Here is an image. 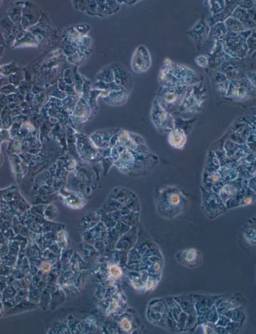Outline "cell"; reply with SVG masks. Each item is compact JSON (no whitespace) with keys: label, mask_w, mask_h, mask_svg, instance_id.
Instances as JSON below:
<instances>
[{"label":"cell","mask_w":256,"mask_h":334,"mask_svg":"<svg viewBox=\"0 0 256 334\" xmlns=\"http://www.w3.org/2000/svg\"><path fill=\"white\" fill-rule=\"evenodd\" d=\"M122 327L123 329L125 330V331H128L130 330V329H131V325L129 321L127 319H124L122 320Z\"/></svg>","instance_id":"5b68a950"},{"label":"cell","mask_w":256,"mask_h":334,"mask_svg":"<svg viewBox=\"0 0 256 334\" xmlns=\"http://www.w3.org/2000/svg\"><path fill=\"white\" fill-rule=\"evenodd\" d=\"M135 63L138 64L137 68L139 67L140 71L142 72L147 70L150 66L151 59L149 52L147 50H144L143 52L139 53L135 55L134 57Z\"/></svg>","instance_id":"3957f363"},{"label":"cell","mask_w":256,"mask_h":334,"mask_svg":"<svg viewBox=\"0 0 256 334\" xmlns=\"http://www.w3.org/2000/svg\"><path fill=\"white\" fill-rule=\"evenodd\" d=\"M170 144L176 149L184 148L187 141V137L183 130L177 128L172 130L168 138Z\"/></svg>","instance_id":"7a4b0ae2"},{"label":"cell","mask_w":256,"mask_h":334,"mask_svg":"<svg viewBox=\"0 0 256 334\" xmlns=\"http://www.w3.org/2000/svg\"><path fill=\"white\" fill-rule=\"evenodd\" d=\"M184 197L176 188L166 190L162 193V212H180L184 205Z\"/></svg>","instance_id":"6da1fadb"},{"label":"cell","mask_w":256,"mask_h":334,"mask_svg":"<svg viewBox=\"0 0 256 334\" xmlns=\"http://www.w3.org/2000/svg\"><path fill=\"white\" fill-rule=\"evenodd\" d=\"M111 274L115 277H119L122 274L121 270L119 267L116 265H112L110 268Z\"/></svg>","instance_id":"277c9868"}]
</instances>
